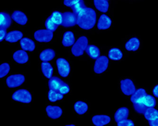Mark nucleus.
<instances>
[{"label": "nucleus", "mask_w": 158, "mask_h": 126, "mask_svg": "<svg viewBox=\"0 0 158 126\" xmlns=\"http://www.w3.org/2000/svg\"><path fill=\"white\" fill-rule=\"evenodd\" d=\"M77 17V24L83 29H91L96 24V13L91 8L86 7Z\"/></svg>", "instance_id": "obj_1"}, {"label": "nucleus", "mask_w": 158, "mask_h": 126, "mask_svg": "<svg viewBox=\"0 0 158 126\" xmlns=\"http://www.w3.org/2000/svg\"><path fill=\"white\" fill-rule=\"evenodd\" d=\"M88 47V39L85 36H81L78 38L71 49L72 54L75 57L81 56L84 52Z\"/></svg>", "instance_id": "obj_2"}, {"label": "nucleus", "mask_w": 158, "mask_h": 126, "mask_svg": "<svg viewBox=\"0 0 158 126\" xmlns=\"http://www.w3.org/2000/svg\"><path fill=\"white\" fill-rule=\"evenodd\" d=\"M64 4L70 7L76 15L80 14L86 8L83 0H64Z\"/></svg>", "instance_id": "obj_3"}, {"label": "nucleus", "mask_w": 158, "mask_h": 126, "mask_svg": "<svg viewBox=\"0 0 158 126\" xmlns=\"http://www.w3.org/2000/svg\"><path fill=\"white\" fill-rule=\"evenodd\" d=\"M12 98L13 100L23 103H29L32 100L31 93L27 89H20L16 91L13 94Z\"/></svg>", "instance_id": "obj_4"}, {"label": "nucleus", "mask_w": 158, "mask_h": 126, "mask_svg": "<svg viewBox=\"0 0 158 126\" xmlns=\"http://www.w3.org/2000/svg\"><path fill=\"white\" fill-rule=\"evenodd\" d=\"M56 66L59 74L62 78H66L70 72V66L69 61L65 59L59 58L56 60Z\"/></svg>", "instance_id": "obj_5"}, {"label": "nucleus", "mask_w": 158, "mask_h": 126, "mask_svg": "<svg viewBox=\"0 0 158 126\" xmlns=\"http://www.w3.org/2000/svg\"><path fill=\"white\" fill-rule=\"evenodd\" d=\"M34 38L41 43L50 42L53 38V32L48 29H40L34 33Z\"/></svg>", "instance_id": "obj_6"}, {"label": "nucleus", "mask_w": 158, "mask_h": 126, "mask_svg": "<svg viewBox=\"0 0 158 126\" xmlns=\"http://www.w3.org/2000/svg\"><path fill=\"white\" fill-rule=\"evenodd\" d=\"M109 59L107 57L101 56L96 59L94 65V72L97 74H101L107 69Z\"/></svg>", "instance_id": "obj_7"}, {"label": "nucleus", "mask_w": 158, "mask_h": 126, "mask_svg": "<svg viewBox=\"0 0 158 126\" xmlns=\"http://www.w3.org/2000/svg\"><path fill=\"white\" fill-rule=\"evenodd\" d=\"M25 80V78L21 74H16L9 76L6 79V84L9 88H15L21 86Z\"/></svg>", "instance_id": "obj_8"}, {"label": "nucleus", "mask_w": 158, "mask_h": 126, "mask_svg": "<svg viewBox=\"0 0 158 126\" xmlns=\"http://www.w3.org/2000/svg\"><path fill=\"white\" fill-rule=\"evenodd\" d=\"M121 89L123 94L126 95H132L136 91L135 84L130 79H125L121 80Z\"/></svg>", "instance_id": "obj_9"}, {"label": "nucleus", "mask_w": 158, "mask_h": 126, "mask_svg": "<svg viewBox=\"0 0 158 126\" xmlns=\"http://www.w3.org/2000/svg\"><path fill=\"white\" fill-rule=\"evenodd\" d=\"M77 17L73 12H64L63 13V23L61 25L64 27H70L77 24Z\"/></svg>", "instance_id": "obj_10"}, {"label": "nucleus", "mask_w": 158, "mask_h": 126, "mask_svg": "<svg viewBox=\"0 0 158 126\" xmlns=\"http://www.w3.org/2000/svg\"><path fill=\"white\" fill-rule=\"evenodd\" d=\"M66 84L57 77H52L48 82V86L50 89L56 90L59 92L60 90H61L63 87L66 85Z\"/></svg>", "instance_id": "obj_11"}, {"label": "nucleus", "mask_w": 158, "mask_h": 126, "mask_svg": "<svg viewBox=\"0 0 158 126\" xmlns=\"http://www.w3.org/2000/svg\"><path fill=\"white\" fill-rule=\"evenodd\" d=\"M46 113L48 116L52 119H56L61 117L62 115V109L59 106H51L49 105L46 107Z\"/></svg>", "instance_id": "obj_12"}, {"label": "nucleus", "mask_w": 158, "mask_h": 126, "mask_svg": "<svg viewBox=\"0 0 158 126\" xmlns=\"http://www.w3.org/2000/svg\"><path fill=\"white\" fill-rule=\"evenodd\" d=\"M111 119L107 115H96L92 118V122L96 126H103L110 123Z\"/></svg>", "instance_id": "obj_13"}, {"label": "nucleus", "mask_w": 158, "mask_h": 126, "mask_svg": "<svg viewBox=\"0 0 158 126\" xmlns=\"http://www.w3.org/2000/svg\"><path fill=\"white\" fill-rule=\"evenodd\" d=\"M13 59L18 64H24L28 61L29 57L25 50H18L13 55Z\"/></svg>", "instance_id": "obj_14"}, {"label": "nucleus", "mask_w": 158, "mask_h": 126, "mask_svg": "<svg viewBox=\"0 0 158 126\" xmlns=\"http://www.w3.org/2000/svg\"><path fill=\"white\" fill-rule=\"evenodd\" d=\"M11 18L15 23L20 24V25H25L27 23V15L20 10H15L13 13Z\"/></svg>", "instance_id": "obj_15"}, {"label": "nucleus", "mask_w": 158, "mask_h": 126, "mask_svg": "<svg viewBox=\"0 0 158 126\" xmlns=\"http://www.w3.org/2000/svg\"><path fill=\"white\" fill-rule=\"evenodd\" d=\"M111 25V20L107 15L103 14L100 16L98 23V29L100 30H105L110 28Z\"/></svg>", "instance_id": "obj_16"}, {"label": "nucleus", "mask_w": 158, "mask_h": 126, "mask_svg": "<svg viewBox=\"0 0 158 126\" xmlns=\"http://www.w3.org/2000/svg\"><path fill=\"white\" fill-rule=\"evenodd\" d=\"M147 95L145 89H139L136 90V91L131 95L130 100L132 103H138V102H143L146 95Z\"/></svg>", "instance_id": "obj_17"}, {"label": "nucleus", "mask_w": 158, "mask_h": 126, "mask_svg": "<svg viewBox=\"0 0 158 126\" xmlns=\"http://www.w3.org/2000/svg\"><path fill=\"white\" fill-rule=\"evenodd\" d=\"M129 116V109L127 107H121L116 111L114 114V119L116 123H118L121 120L127 119Z\"/></svg>", "instance_id": "obj_18"}, {"label": "nucleus", "mask_w": 158, "mask_h": 126, "mask_svg": "<svg viewBox=\"0 0 158 126\" xmlns=\"http://www.w3.org/2000/svg\"><path fill=\"white\" fill-rule=\"evenodd\" d=\"M23 34L20 31H11L7 33L6 36V40L9 43H16L17 41L23 38Z\"/></svg>", "instance_id": "obj_19"}, {"label": "nucleus", "mask_w": 158, "mask_h": 126, "mask_svg": "<svg viewBox=\"0 0 158 126\" xmlns=\"http://www.w3.org/2000/svg\"><path fill=\"white\" fill-rule=\"evenodd\" d=\"M11 16L5 12L0 13V28L8 29L11 24Z\"/></svg>", "instance_id": "obj_20"}, {"label": "nucleus", "mask_w": 158, "mask_h": 126, "mask_svg": "<svg viewBox=\"0 0 158 126\" xmlns=\"http://www.w3.org/2000/svg\"><path fill=\"white\" fill-rule=\"evenodd\" d=\"M20 46L23 50L33 52L35 49V43L28 38H23L20 40Z\"/></svg>", "instance_id": "obj_21"}, {"label": "nucleus", "mask_w": 158, "mask_h": 126, "mask_svg": "<svg viewBox=\"0 0 158 126\" xmlns=\"http://www.w3.org/2000/svg\"><path fill=\"white\" fill-rule=\"evenodd\" d=\"M75 43V36L72 32L68 31L64 33L62 44L64 47H70Z\"/></svg>", "instance_id": "obj_22"}, {"label": "nucleus", "mask_w": 158, "mask_h": 126, "mask_svg": "<svg viewBox=\"0 0 158 126\" xmlns=\"http://www.w3.org/2000/svg\"><path fill=\"white\" fill-rule=\"evenodd\" d=\"M140 45V41L137 38H132L125 43V49L127 51H137Z\"/></svg>", "instance_id": "obj_23"}, {"label": "nucleus", "mask_w": 158, "mask_h": 126, "mask_svg": "<svg viewBox=\"0 0 158 126\" xmlns=\"http://www.w3.org/2000/svg\"><path fill=\"white\" fill-rule=\"evenodd\" d=\"M55 57V52L52 49H46L40 54V59L42 61H50Z\"/></svg>", "instance_id": "obj_24"}, {"label": "nucleus", "mask_w": 158, "mask_h": 126, "mask_svg": "<svg viewBox=\"0 0 158 126\" xmlns=\"http://www.w3.org/2000/svg\"><path fill=\"white\" fill-rule=\"evenodd\" d=\"M94 6L99 11L102 13L107 12L109 9V2L107 0H94Z\"/></svg>", "instance_id": "obj_25"}, {"label": "nucleus", "mask_w": 158, "mask_h": 126, "mask_svg": "<svg viewBox=\"0 0 158 126\" xmlns=\"http://www.w3.org/2000/svg\"><path fill=\"white\" fill-rule=\"evenodd\" d=\"M41 70L43 75L46 78L50 79L52 77L53 68L50 63L48 61H43L41 64Z\"/></svg>", "instance_id": "obj_26"}, {"label": "nucleus", "mask_w": 158, "mask_h": 126, "mask_svg": "<svg viewBox=\"0 0 158 126\" xmlns=\"http://www.w3.org/2000/svg\"><path fill=\"white\" fill-rule=\"evenodd\" d=\"M86 52L87 54L93 59H97L100 55L99 48L96 45H89L86 48Z\"/></svg>", "instance_id": "obj_27"}, {"label": "nucleus", "mask_w": 158, "mask_h": 126, "mask_svg": "<svg viewBox=\"0 0 158 126\" xmlns=\"http://www.w3.org/2000/svg\"><path fill=\"white\" fill-rule=\"evenodd\" d=\"M143 114L145 119L148 121L155 120L158 118V110L155 109L154 107H148Z\"/></svg>", "instance_id": "obj_28"}, {"label": "nucleus", "mask_w": 158, "mask_h": 126, "mask_svg": "<svg viewBox=\"0 0 158 126\" xmlns=\"http://www.w3.org/2000/svg\"><path fill=\"white\" fill-rule=\"evenodd\" d=\"M108 56L109 58L113 61H119L123 58V53L120 49L114 48L109 51Z\"/></svg>", "instance_id": "obj_29"}, {"label": "nucleus", "mask_w": 158, "mask_h": 126, "mask_svg": "<svg viewBox=\"0 0 158 126\" xmlns=\"http://www.w3.org/2000/svg\"><path fill=\"white\" fill-rule=\"evenodd\" d=\"M74 109L76 113L80 115H82L85 114L88 110V105L86 103L82 102V101H77L75 103Z\"/></svg>", "instance_id": "obj_30"}, {"label": "nucleus", "mask_w": 158, "mask_h": 126, "mask_svg": "<svg viewBox=\"0 0 158 126\" xmlns=\"http://www.w3.org/2000/svg\"><path fill=\"white\" fill-rule=\"evenodd\" d=\"M64 98V94H61L56 90L50 89L48 92V99L52 103L56 102L57 100H62Z\"/></svg>", "instance_id": "obj_31"}, {"label": "nucleus", "mask_w": 158, "mask_h": 126, "mask_svg": "<svg viewBox=\"0 0 158 126\" xmlns=\"http://www.w3.org/2000/svg\"><path fill=\"white\" fill-rule=\"evenodd\" d=\"M52 20L57 25H61L63 23V13L59 11H54L50 16Z\"/></svg>", "instance_id": "obj_32"}, {"label": "nucleus", "mask_w": 158, "mask_h": 126, "mask_svg": "<svg viewBox=\"0 0 158 126\" xmlns=\"http://www.w3.org/2000/svg\"><path fill=\"white\" fill-rule=\"evenodd\" d=\"M143 103L147 107H155V105H156V100L151 95L147 94L145 98H144Z\"/></svg>", "instance_id": "obj_33"}, {"label": "nucleus", "mask_w": 158, "mask_h": 126, "mask_svg": "<svg viewBox=\"0 0 158 126\" xmlns=\"http://www.w3.org/2000/svg\"><path fill=\"white\" fill-rule=\"evenodd\" d=\"M133 107H134L135 110L137 111V113L141 114H143L144 112L146 111V109L148 108L145 104H144L143 101V102H138V103H133Z\"/></svg>", "instance_id": "obj_34"}, {"label": "nucleus", "mask_w": 158, "mask_h": 126, "mask_svg": "<svg viewBox=\"0 0 158 126\" xmlns=\"http://www.w3.org/2000/svg\"><path fill=\"white\" fill-rule=\"evenodd\" d=\"M45 27H46V29L50 30V31L52 32H54V31H56V29H57V27H59L56 24H55V23H54V22L52 21V20L50 17H49L47 19V20H45Z\"/></svg>", "instance_id": "obj_35"}, {"label": "nucleus", "mask_w": 158, "mask_h": 126, "mask_svg": "<svg viewBox=\"0 0 158 126\" xmlns=\"http://www.w3.org/2000/svg\"><path fill=\"white\" fill-rule=\"evenodd\" d=\"M10 71V65L7 63H4L0 65V78H2L6 76Z\"/></svg>", "instance_id": "obj_36"}, {"label": "nucleus", "mask_w": 158, "mask_h": 126, "mask_svg": "<svg viewBox=\"0 0 158 126\" xmlns=\"http://www.w3.org/2000/svg\"><path fill=\"white\" fill-rule=\"evenodd\" d=\"M117 125L118 126H135V123H133L132 120L130 119H125L123 120H121L118 123H117Z\"/></svg>", "instance_id": "obj_37"}, {"label": "nucleus", "mask_w": 158, "mask_h": 126, "mask_svg": "<svg viewBox=\"0 0 158 126\" xmlns=\"http://www.w3.org/2000/svg\"><path fill=\"white\" fill-rule=\"evenodd\" d=\"M6 30V29L0 28V41H1V42L6 38V36L7 34Z\"/></svg>", "instance_id": "obj_38"}, {"label": "nucleus", "mask_w": 158, "mask_h": 126, "mask_svg": "<svg viewBox=\"0 0 158 126\" xmlns=\"http://www.w3.org/2000/svg\"><path fill=\"white\" fill-rule=\"evenodd\" d=\"M152 94H153L155 97L158 98V84L155 86L153 89H152Z\"/></svg>", "instance_id": "obj_39"}, {"label": "nucleus", "mask_w": 158, "mask_h": 126, "mask_svg": "<svg viewBox=\"0 0 158 126\" xmlns=\"http://www.w3.org/2000/svg\"><path fill=\"white\" fill-rule=\"evenodd\" d=\"M149 125L151 126H158V118L155 120H151L149 121Z\"/></svg>", "instance_id": "obj_40"}, {"label": "nucleus", "mask_w": 158, "mask_h": 126, "mask_svg": "<svg viewBox=\"0 0 158 126\" xmlns=\"http://www.w3.org/2000/svg\"><path fill=\"white\" fill-rule=\"evenodd\" d=\"M69 125H70V126H74L75 125H72V124H71V125H68V126H69Z\"/></svg>", "instance_id": "obj_41"}, {"label": "nucleus", "mask_w": 158, "mask_h": 126, "mask_svg": "<svg viewBox=\"0 0 158 126\" xmlns=\"http://www.w3.org/2000/svg\"><path fill=\"white\" fill-rule=\"evenodd\" d=\"M107 1H108V0H107Z\"/></svg>", "instance_id": "obj_42"}]
</instances>
